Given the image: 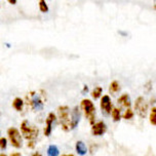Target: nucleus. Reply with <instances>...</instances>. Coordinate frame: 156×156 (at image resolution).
Masks as SVG:
<instances>
[{"instance_id":"obj_1","label":"nucleus","mask_w":156,"mask_h":156,"mask_svg":"<svg viewBox=\"0 0 156 156\" xmlns=\"http://www.w3.org/2000/svg\"><path fill=\"white\" fill-rule=\"evenodd\" d=\"M26 104L34 111H40L44 108V104L46 102V93L44 90L37 91H29L25 97Z\"/></svg>"},{"instance_id":"obj_2","label":"nucleus","mask_w":156,"mask_h":156,"mask_svg":"<svg viewBox=\"0 0 156 156\" xmlns=\"http://www.w3.org/2000/svg\"><path fill=\"white\" fill-rule=\"evenodd\" d=\"M57 117L62 129L64 132H69L71 129V114L68 106H60L57 110Z\"/></svg>"},{"instance_id":"obj_3","label":"nucleus","mask_w":156,"mask_h":156,"mask_svg":"<svg viewBox=\"0 0 156 156\" xmlns=\"http://www.w3.org/2000/svg\"><path fill=\"white\" fill-rule=\"evenodd\" d=\"M80 109L83 111L84 115L86 118L88 119V122H90V125H93L96 123V107H94V104L93 101H90V99H83L81 102H80Z\"/></svg>"},{"instance_id":"obj_4","label":"nucleus","mask_w":156,"mask_h":156,"mask_svg":"<svg viewBox=\"0 0 156 156\" xmlns=\"http://www.w3.org/2000/svg\"><path fill=\"white\" fill-rule=\"evenodd\" d=\"M22 135L27 141H35L39 135V129L35 125H30L28 120H24L21 123Z\"/></svg>"},{"instance_id":"obj_5","label":"nucleus","mask_w":156,"mask_h":156,"mask_svg":"<svg viewBox=\"0 0 156 156\" xmlns=\"http://www.w3.org/2000/svg\"><path fill=\"white\" fill-rule=\"evenodd\" d=\"M148 108H149V104L144 97L140 96L136 98L135 101V105H133V111H135L141 118H145V117L147 116Z\"/></svg>"},{"instance_id":"obj_6","label":"nucleus","mask_w":156,"mask_h":156,"mask_svg":"<svg viewBox=\"0 0 156 156\" xmlns=\"http://www.w3.org/2000/svg\"><path fill=\"white\" fill-rule=\"evenodd\" d=\"M7 136L9 138L10 144H12V147H15L16 149L22 148V146H23V138H22L21 133L16 127H9L7 129Z\"/></svg>"},{"instance_id":"obj_7","label":"nucleus","mask_w":156,"mask_h":156,"mask_svg":"<svg viewBox=\"0 0 156 156\" xmlns=\"http://www.w3.org/2000/svg\"><path fill=\"white\" fill-rule=\"evenodd\" d=\"M100 107H101L102 114L104 116H109L111 111L113 109V104L111 101V98L108 94H104L100 99Z\"/></svg>"},{"instance_id":"obj_8","label":"nucleus","mask_w":156,"mask_h":156,"mask_svg":"<svg viewBox=\"0 0 156 156\" xmlns=\"http://www.w3.org/2000/svg\"><path fill=\"white\" fill-rule=\"evenodd\" d=\"M107 132V125L103 120L96 121V123L93 124L91 127V133L96 136H101L103 135H105Z\"/></svg>"},{"instance_id":"obj_9","label":"nucleus","mask_w":156,"mask_h":156,"mask_svg":"<svg viewBox=\"0 0 156 156\" xmlns=\"http://www.w3.org/2000/svg\"><path fill=\"white\" fill-rule=\"evenodd\" d=\"M58 120V117L55 115V113L51 112L47 115L45 119V129H44V136H49L51 135V129H52V124L54 122Z\"/></svg>"},{"instance_id":"obj_10","label":"nucleus","mask_w":156,"mask_h":156,"mask_svg":"<svg viewBox=\"0 0 156 156\" xmlns=\"http://www.w3.org/2000/svg\"><path fill=\"white\" fill-rule=\"evenodd\" d=\"M81 119V111H80V107H74V109L71 112V123L70 127L71 129H75L79 124V121Z\"/></svg>"},{"instance_id":"obj_11","label":"nucleus","mask_w":156,"mask_h":156,"mask_svg":"<svg viewBox=\"0 0 156 156\" xmlns=\"http://www.w3.org/2000/svg\"><path fill=\"white\" fill-rule=\"evenodd\" d=\"M117 105L120 109H126V108L132 107V101L129 94H122L120 97L117 99Z\"/></svg>"},{"instance_id":"obj_12","label":"nucleus","mask_w":156,"mask_h":156,"mask_svg":"<svg viewBox=\"0 0 156 156\" xmlns=\"http://www.w3.org/2000/svg\"><path fill=\"white\" fill-rule=\"evenodd\" d=\"M75 150H76L77 154L80 155V156H84V155H86V153H87V147H86L84 142H82V141H77L76 142Z\"/></svg>"},{"instance_id":"obj_13","label":"nucleus","mask_w":156,"mask_h":156,"mask_svg":"<svg viewBox=\"0 0 156 156\" xmlns=\"http://www.w3.org/2000/svg\"><path fill=\"white\" fill-rule=\"evenodd\" d=\"M111 117H112V120L114 122H118L121 120L122 114H121V109L119 107H113L112 111H111Z\"/></svg>"},{"instance_id":"obj_14","label":"nucleus","mask_w":156,"mask_h":156,"mask_svg":"<svg viewBox=\"0 0 156 156\" xmlns=\"http://www.w3.org/2000/svg\"><path fill=\"white\" fill-rule=\"evenodd\" d=\"M120 90H121V86H120V83H119L118 80H113V81L110 83L109 93L111 94H114V96H115L116 94H118L119 91H120Z\"/></svg>"},{"instance_id":"obj_15","label":"nucleus","mask_w":156,"mask_h":156,"mask_svg":"<svg viewBox=\"0 0 156 156\" xmlns=\"http://www.w3.org/2000/svg\"><path fill=\"white\" fill-rule=\"evenodd\" d=\"M24 100L22 99V98H19L16 97L15 100L12 101V108L16 111H19V112H21L22 110L24 109Z\"/></svg>"},{"instance_id":"obj_16","label":"nucleus","mask_w":156,"mask_h":156,"mask_svg":"<svg viewBox=\"0 0 156 156\" xmlns=\"http://www.w3.org/2000/svg\"><path fill=\"white\" fill-rule=\"evenodd\" d=\"M46 153L47 156H58L60 155V150H58V146H55V145H49L46 150Z\"/></svg>"},{"instance_id":"obj_17","label":"nucleus","mask_w":156,"mask_h":156,"mask_svg":"<svg viewBox=\"0 0 156 156\" xmlns=\"http://www.w3.org/2000/svg\"><path fill=\"white\" fill-rule=\"evenodd\" d=\"M102 94H103V87H102V86H96V87L91 90L90 94H91V97H93V99L99 100V99H101Z\"/></svg>"},{"instance_id":"obj_18","label":"nucleus","mask_w":156,"mask_h":156,"mask_svg":"<svg viewBox=\"0 0 156 156\" xmlns=\"http://www.w3.org/2000/svg\"><path fill=\"white\" fill-rule=\"evenodd\" d=\"M133 116H135V111L132 109V107L126 108L123 114H122V118L125 119V120H130V119L133 118Z\"/></svg>"},{"instance_id":"obj_19","label":"nucleus","mask_w":156,"mask_h":156,"mask_svg":"<svg viewBox=\"0 0 156 156\" xmlns=\"http://www.w3.org/2000/svg\"><path fill=\"white\" fill-rule=\"evenodd\" d=\"M149 121L152 125H156V106H153L151 108L149 114Z\"/></svg>"},{"instance_id":"obj_20","label":"nucleus","mask_w":156,"mask_h":156,"mask_svg":"<svg viewBox=\"0 0 156 156\" xmlns=\"http://www.w3.org/2000/svg\"><path fill=\"white\" fill-rule=\"evenodd\" d=\"M38 5H39V9H40L41 12H43V13L48 12L49 8H48V5H47L45 0H39Z\"/></svg>"},{"instance_id":"obj_21","label":"nucleus","mask_w":156,"mask_h":156,"mask_svg":"<svg viewBox=\"0 0 156 156\" xmlns=\"http://www.w3.org/2000/svg\"><path fill=\"white\" fill-rule=\"evenodd\" d=\"M7 146V140L6 138H0V149L4 150Z\"/></svg>"},{"instance_id":"obj_22","label":"nucleus","mask_w":156,"mask_h":156,"mask_svg":"<svg viewBox=\"0 0 156 156\" xmlns=\"http://www.w3.org/2000/svg\"><path fill=\"white\" fill-rule=\"evenodd\" d=\"M35 143H36L35 141H28V148H30V149L34 148V147H35Z\"/></svg>"},{"instance_id":"obj_23","label":"nucleus","mask_w":156,"mask_h":156,"mask_svg":"<svg viewBox=\"0 0 156 156\" xmlns=\"http://www.w3.org/2000/svg\"><path fill=\"white\" fill-rule=\"evenodd\" d=\"M7 2H8V3H10L12 5H15V4H16L18 0H7Z\"/></svg>"},{"instance_id":"obj_24","label":"nucleus","mask_w":156,"mask_h":156,"mask_svg":"<svg viewBox=\"0 0 156 156\" xmlns=\"http://www.w3.org/2000/svg\"><path fill=\"white\" fill-rule=\"evenodd\" d=\"M10 156H22L21 153H19V152H13L10 154Z\"/></svg>"},{"instance_id":"obj_25","label":"nucleus","mask_w":156,"mask_h":156,"mask_svg":"<svg viewBox=\"0 0 156 156\" xmlns=\"http://www.w3.org/2000/svg\"><path fill=\"white\" fill-rule=\"evenodd\" d=\"M30 156H42V154L41 153H39V152H35V153H33V154H31Z\"/></svg>"},{"instance_id":"obj_26","label":"nucleus","mask_w":156,"mask_h":156,"mask_svg":"<svg viewBox=\"0 0 156 156\" xmlns=\"http://www.w3.org/2000/svg\"><path fill=\"white\" fill-rule=\"evenodd\" d=\"M87 90H88L87 85H84V87H83V94H86V93H87Z\"/></svg>"},{"instance_id":"obj_27","label":"nucleus","mask_w":156,"mask_h":156,"mask_svg":"<svg viewBox=\"0 0 156 156\" xmlns=\"http://www.w3.org/2000/svg\"><path fill=\"white\" fill-rule=\"evenodd\" d=\"M153 6H154V8L156 9V0H153Z\"/></svg>"},{"instance_id":"obj_28","label":"nucleus","mask_w":156,"mask_h":156,"mask_svg":"<svg viewBox=\"0 0 156 156\" xmlns=\"http://www.w3.org/2000/svg\"><path fill=\"white\" fill-rule=\"evenodd\" d=\"M61 156H74V154H63Z\"/></svg>"},{"instance_id":"obj_29","label":"nucleus","mask_w":156,"mask_h":156,"mask_svg":"<svg viewBox=\"0 0 156 156\" xmlns=\"http://www.w3.org/2000/svg\"><path fill=\"white\" fill-rule=\"evenodd\" d=\"M0 156H7V155L4 154V153H2V154H0Z\"/></svg>"}]
</instances>
